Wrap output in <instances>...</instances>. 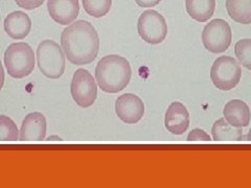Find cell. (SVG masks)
Listing matches in <instances>:
<instances>
[{
  "mask_svg": "<svg viewBox=\"0 0 251 188\" xmlns=\"http://www.w3.org/2000/svg\"><path fill=\"white\" fill-rule=\"evenodd\" d=\"M61 46L70 63L87 65L98 57L100 37L89 21L76 20L63 29Z\"/></svg>",
  "mask_w": 251,
  "mask_h": 188,
  "instance_id": "6da1fadb",
  "label": "cell"
},
{
  "mask_svg": "<svg viewBox=\"0 0 251 188\" xmlns=\"http://www.w3.org/2000/svg\"><path fill=\"white\" fill-rule=\"evenodd\" d=\"M132 69L129 61L119 54H108L101 58L96 67V80L100 90L117 93L130 83Z\"/></svg>",
  "mask_w": 251,
  "mask_h": 188,
  "instance_id": "7a4b0ae2",
  "label": "cell"
},
{
  "mask_svg": "<svg viewBox=\"0 0 251 188\" xmlns=\"http://www.w3.org/2000/svg\"><path fill=\"white\" fill-rule=\"evenodd\" d=\"M62 46L50 39L43 40L37 47L38 67L43 75L57 80L65 71L66 56Z\"/></svg>",
  "mask_w": 251,
  "mask_h": 188,
  "instance_id": "3957f363",
  "label": "cell"
},
{
  "mask_svg": "<svg viewBox=\"0 0 251 188\" xmlns=\"http://www.w3.org/2000/svg\"><path fill=\"white\" fill-rule=\"evenodd\" d=\"M4 66L14 78L29 75L35 68V53L30 45L25 42L12 43L4 51Z\"/></svg>",
  "mask_w": 251,
  "mask_h": 188,
  "instance_id": "277c9868",
  "label": "cell"
},
{
  "mask_svg": "<svg viewBox=\"0 0 251 188\" xmlns=\"http://www.w3.org/2000/svg\"><path fill=\"white\" fill-rule=\"evenodd\" d=\"M242 77L240 62L229 56H221L215 60L210 67V80L222 91L237 87Z\"/></svg>",
  "mask_w": 251,
  "mask_h": 188,
  "instance_id": "5b68a950",
  "label": "cell"
},
{
  "mask_svg": "<svg viewBox=\"0 0 251 188\" xmlns=\"http://www.w3.org/2000/svg\"><path fill=\"white\" fill-rule=\"evenodd\" d=\"M202 43L205 49L213 53H221L229 48L232 33L229 23L224 19L210 20L202 30Z\"/></svg>",
  "mask_w": 251,
  "mask_h": 188,
  "instance_id": "8992f818",
  "label": "cell"
},
{
  "mask_svg": "<svg viewBox=\"0 0 251 188\" xmlns=\"http://www.w3.org/2000/svg\"><path fill=\"white\" fill-rule=\"evenodd\" d=\"M140 38L149 44L156 45L164 41L168 35V24L163 16L155 10H147L140 14L137 22Z\"/></svg>",
  "mask_w": 251,
  "mask_h": 188,
  "instance_id": "52a82bcc",
  "label": "cell"
},
{
  "mask_svg": "<svg viewBox=\"0 0 251 188\" xmlns=\"http://www.w3.org/2000/svg\"><path fill=\"white\" fill-rule=\"evenodd\" d=\"M70 92L75 104L81 108L91 107L98 96V86L93 75L84 68H78L74 73Z\"/></svg>",
  "mask_w": 251,
  "mask_h": 188,
  "instance_id": "ba28073f",
  "label": "cell"
},
{
  "mask_svg": "<svg viewBox=\"0 0 251 188\" xmlns=\"http://www.w3.org/2000/svg\"><path fill=\"white\" fill-rule=\"evenodd\" d=\"M115 113L122 121L134 124L144 117L145 104L135 94L125 93L115 100Z\"/></svg>",
  "mask_w": 251,
  "mask_h": 188,
  "instance_id": "9c48e42d",
  "label": "cell"
},
{
  "mask_svg": "<svg viewBox=\"0 0 251 188\" xmlns=\"http://www.w3.org/2000/svg\"><path fill=\"white\" fill-rule=\"evenodd\" d=\"M47 11L51 19L61 25H69L80 13L78 0H47Z\"/></svg>",
  "mask_w": 251,
  "mask_h": 188,
  "instance_id": "30bf717a",
  "label": "cell"
},
{
  "mask_svg": "<svg viewBox=\"0 0 251 188\" xmlns=\"http://www.w3.org/2000/svg\"><path fill=\"white\" fill-rule=\"evenodd\" d=\"M166 129L173 135H182L190 125V113L186 107L179 101L172 103L164 117Z\"/></svg>",
  "mask_w": 251,
  "mask_h": 188,
  "instance_id": "8fae6325",
  "label": "cell"
},
{
  "mask_svg": "<svg viewBox=\"0 0 251 188\" xmlns=\"http://www.w3.org/2000/svg\"><path fill=\"white\" fill-rule=\"evenodd\" d=\"M46 136V118L40 112L28 113L21 123V141H42Z\"/></svg>",
  "mask_w": 251,
  "mask_h": 188,
  "instance_id": "7c38bea8",
  "label": "cell"
},
{
  "mask_svg": "<svg viewBox=\"0 0 251 188\" xmlns=\"http://www.w3.org/2000/svg\"><path fill=\"white\" fill-rule=\"evenodd\" d=\"M5 33L14 40H21L28 36L31 29L29 16L22 11H15L5 17L3 22Z\"/></svg>",
  "mask_w": 251,
  "mask_h": 188,
  "instance_id": "4fadbf2b",
  "label": "cell"
},
{
  "mask_svg": "<svg viewBox=\"0 0 251 188\" xmlns=\"http://www.w3.org/2000/svg\"><path fill=\"white\" fill-rule=\"evenodd\" d=\"M224 118L233 127H248L251 119V112L248 105L241 99H231L224 106Z\"/></svg>",
  "mask_w": 251,
  "mask_h": 188,
  "instance_id": "5bb4252c",
  "label": "cell"
},
{
  "mask_svg": "<svg viewBox=\"0 0 251 188\" xmlns=\"http://www.w3.org/2000/svg\"><path fill=\"white\" fill-rule=\"evenodd\" d=\"M185 9L194 20L206 22L215 13L216 0H185Z\"/></svg>",
  "mask_w": 251,
  "mask_h": 188,
  "instance_id": "9a60e30c",
  "label": "cell"
},
{
  "mask_svg": "<svg viewBox=\"0 0 251 188\" xmlns=\"http://www.w3.org/2000/svg\"><path fill=\"white\" fill-rule=\"evenodd\" d=\"M211 135L215 141H241L244 138L241 128L233 127L225 118H220L214 122Z\"/></svg>",
  "mask_w": 251,
  "mask_h": 188,
  "instance_id": "2e32d148",
  "label": "cell"
},
{
  "mask_svg": "<svg viewBox=\"0 0 251 188\" xmlns=\"http://www.w3.org/2000/svg\"><path fill=\"white\" fill-rule=\"evenodd\" d=\"M229 17L241 24H251V0H226Z\"/></svg>",
  "mask_w": 251,
  "mask_h": 188,
  "instance_id": "e0dca14e",
  "label": "cell"
},
{
  "mask_svg": "<svg viewBox=\"0 0 251 188\" xmlns=\"http://www.w3.org/2000/svg\"><path fill=\"white\" fill-rule=\"evenodd\" d=\"M85 12L94 18L106 16L112 6V0H82Z\"/></svg>",
  "mask_w": 251,
  "mask_h": 188,
  "instance_id": "ac0fdd59",
  "label": "cell"
},
{
  "mask_svg": "<svg viewBox=\"0 0 251 188\" xmlns=\"http://www.w3.org/2000/svg\"><path fill=\"white\" fill-rule=\"evenodd\" d=\"M20 137V131L16 123L5 115H0V141H16Z\"/></svg>",
  "mask_w": 251,
  "mask_h": 188,
  "instance_id": "d6986e66",
  "label": "cell"
},
{
  "mask_svg": "<svg viewBox=\"0 0 251 188\" xmlns=\"http://www.w3.org/2000/svg\"><path fill=\"white\" fill-rule=\"evenodd\" d=\"M234 54L241 65L251 70V39H241L235 43Z\"/></svg>",
  "mask_w": 251,
  "mask_h": 188,
  "instance_id": "ffe728a7",
  "label": "cell"
},
{
  "mask_svg": "<svg viewBox=\"0 0 251 188\" xmlns=\"http://www.w3.org/2000/svg\"><path fill=\"white\" fill-rule=\"evenodd\" d=\"M187 141H210L211 138L207 133L202 129H194L188 133Z\"/></svg>",
  "mask_w": 251,
  "mask_h": 188,
  "instance_id": "44dd1931",
  "label": "cell"
},
{
  "mask_svg": "<svg viewBox=\"0 0 251 188\" xmlns=\"http://www.w3.org/2000/svg\"><path fill=\"white\" fill-rule=\"evenodd\" d=\"M45 0H15V2L17 3L18 6L21 9H25L27 11H31L37 7L41 6L44 3Z\"/></svg>",
  "mask_w": 251,
  "mask_h": 188,
  "instance_id": "7402d4cb",
  "label": "cell"
},
{
  "mask_svg": "<svg viewBox=\"0 0 251 188\" xmlns=\"http://www.w3.org/2000/svg\"><path fill=\"white\" fill-rule=\"evenodd\" d=\"M137 5L141 7H152L161 2V0H135Z\"/></svg>",
  "mask_w": 251,
  "mask_h": 188,
  "instance_id": "603a6c76",
  "label": "cell"
},
{
  "mask_svg": "<svg viewBox=\"0 0 251 188\" xmlns=\"http://www.w3.org/2000/svg\"><path fill=\"white\" fill-rule=\"evenodd\" d=\"M246 138H247V140H248V141H251V129L249 130V132H248V134H247Z\"/></svg>",
  "mask_w": 251,
  "mask_h": 188,
  "instance_id": "cb8c5ba5",
  "label": "cell"
}]
</instances>
